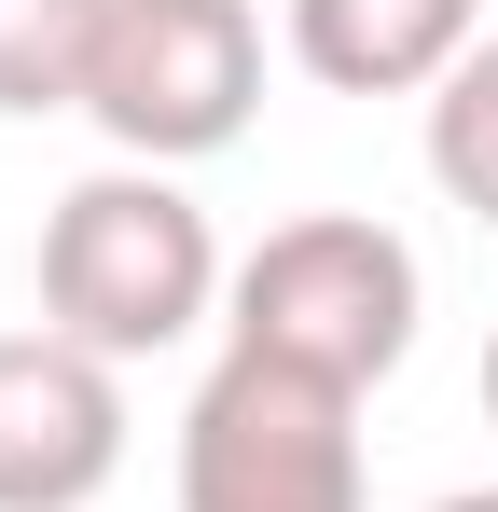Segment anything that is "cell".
I'll return each instance as SVG.
<instances>
[{
    "instance_id": "3",
    "label": "cell",
    "mask_w": 498,
    "mask_h": 512,
    "mask_svg": "<svg viewBox=\"0 0 498 512\" xmlns=\"http://www.w3.org/2000/svg\"><path fill=\"white\" fill-rule=\"evenodd\" d=\"M360 388L222 346L180 416V512H360Z\"/></svg>"
},
{
    "instance_id": "10",
    "label": "cell",
    "mask_w": 498,
    "mask_h": 512,
    "mask_svg": "<svg viewBox=\"0 0 498 512\" xmlns=\"http://www.w3.org/2000/svg\"><path fill=\"white\" fill-rule=\"evenodd\" d=\"M485 429H498V333H485Z\"/></svg>"
},
{
    "instance_id": "4",
    "label": "cell",
    "mask_w": 498,
    "mask_h": 512,
    "mask_svg": "<svg viewBox=\"0 0 498 512\" xmlns=\"http://www.w3.org/2000/svg\"><path fill=\"white\" fill-rule=\"evenodd\" d=\"M97 139L125 167H208L263 111V14L249 0H111L97 28Z\"/></svg>"
},
{
    "instance_id": "6",
    "label": "cell",
    "mask_w": 498,
    "mask_h": 512,
    "mask_svg": "<svg viewBox=\"0 0 498 512\" xmlns=\"http://www.w3.org/2000/svg\"><path fill=\"white\" fill-rule=\"evenodd\" d=\"M485 42V0H291V70L332 97H429Z\"/></svg>"
},
{
    "instance_id": "2",
    "label": "cell",
    "mask_w": 498,
    "mask_h": 512,
    "mask_svg": "<svg viewBox=\"0 0 498 512\" xmlns=\"http://www.w3.org/2000/svg\"><path fill=\"white\" fill-rule=\"evenodd\" d=\"M222 305H236L222 333H236L249 360H291V374H332V388H388L415 360L429 277H415V250L374 208H305V222H277V236L236 263Z\"/></svg>"
},
{
    "instance_id": "5",
    "label": "cell",
    "mask_w": 498,
    "mask_h": 512,
    "mask_svg": "<svg viewBox=\"0 0 498 512\" xmlns=\"http://www.w3.org/2000/svg\"><path fill=\"white\" fill-rule=\"evenodd\" d=\"M125 471V360L70 333H0V512H83Z\"/></svg>"
},
{
    "instance_id": "9",
    "label": "cell",
    "mask_w": 498,
    "mask_h": 512,
    "mask_svg": "<svg viewBox=\"0 0 498 512\" xmlns=\"http://www.w3.org/2000/svg\"><path fill=\"white\" fill-rule=\"evenodd\" d=\"M429 512H498V485H457V499H429Z\"/></svg>"
},
{
    "instance_id": "8",
    "label": "cell",
    "mask_w": 498,
    "mask_h": 512,
    "mask_svg": "<svg viewBox=\"0 0 498 512\" xmlns=\"http://www.w3.org/2000/svg\"><path fill=\"white\" fill-rule=\"evenodd\" d=\"M429 180H443L471 222H498V28L429 84Z\"/></svg>"
},
{
    "instance_id": "1",
    "label": "cell",
    "mask_w": 498,
    "mask_h": 512,
    "mask_svg": "<svg viewBox=\"0 0 498 512\" xmlns=\"http://www.w3.org/2000/svg\"><path fill=\"white\" fill-rule=\"evenodd\" d=\"M222 291L236 277H222V236L180 194V167H97L42 222V333L97 346V360H166Z\"/></svg>"
},
{
    "instance_id": "7",
    "label": "cell",
    "mask_w": 498,
    "mask_h": 512,
    "mask_svg": "<svg viewBox=\"0 0 498 512\" xmlns=\"http://www.w3.org/2000/svg\"><path fill=\"white\" fill-rule=\"evenodd\" d=\"M97 28H111V0H0V125L83 111V84H97Z\"/></svg>"
}]
</instances>
